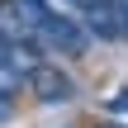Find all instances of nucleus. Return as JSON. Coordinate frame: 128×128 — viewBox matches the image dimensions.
<instances>
[{
  "label": "nucleus",
  "instance_id": "2",
  "mask_svg": "<svg viewBox=\"0 0 128 128\" xmlns=\"http://www.w3.org/2000/svg\"><path fill=\"white\" fill-rule=\"evenodd\" d=\"M33 38L43 43V48H52V52H66V57H76V52H86V24L81 19H66V14H57V10H48L43 19H38V28H33Z\"/></svg>",
  "mask_w": 128,
  "mask_h": 128
},
{
  "label": "nucleus",
  "instance_id": "5",
  "mask_svg": "<svg viewBox=\"0 0 128 128\" xmlns=\"http://www.w3.org/2000/svg\"><path fill=\"white\" fill-rule=\"evenodd\" d=\"M104 109H109V114H124V119H128V90H114V95L104 100Z\"/></svg>",
  "mask_w": 128,
  "mask_h": 128
},
{
  "label": "nucleus",
  "instance_id": "7",
  "mask_svg": "<svg viewBox=\"0 0 128 128\" xmlns=\"http://www.w3.org/2000/svg\"><path fill=\"white\" fill-rule=\"evenodd\" d=\"M104 128H128V124H104Z\"/></svg>",
  "mask_w": 128,
  "mask_h": 128
},
{
  "label": "nucleus",
  "instance_id": "6",
  "mask_svg": "<svg viewBox=\"0 0 128 128\" xmlns=\"http://www.w3.org/2000/svg\"><path fill=\"white\" fill-rule=\"evenodd\" d=\"M10 114H14V104H10V95H0V124H5Z\"/></svg>",
  "mask_w": 128,
  "mask_h": 128
},
{
  "label": "nucleus",
  "instance_id": "1",
  "mask_svg": "<svg viewBox=\"0 0 128 128\" xmlns=\"http://www.w3.org/2000/svg\"><path fill=\"white\" fill-rule=\"evenodd\" d=\"M81 24H86V33H95L104 43H128V0H90V5H81Z\"/></svg>",
  "mask_w": 128,
  "mask_h": 128
},
{
  "label": "nucleus",
  "instance_id": "3",
  "mask_svg": "<svg viewBox=\"0 0 128 128\" xmlns=\"http://www.w3.org/2000/svg\"><path fill=\"white\" fill-rule=\"evenodd\" d=\"M28 90H33L43 104H66V100L76 95L71 76H66V71H57V66H48V62H38V66L28 71Z\"/></svg>",
  "mask_w": 128,
  "mask_h": 128
},
{
  "label": "nucleus",
  "instance_id": "4",
  "mask_svg": "<svg viewBox=\"0 0 128 128\" xmlns=\"http://www.w3.org/2000/svg\"><path fill=\"white\" fill-rule=\"evenodd\" d=\"M24 81H28V76H24V71H19L14 62H5V57H0V95H14V90H19Z\"/></svg>",
  "mask_w": 128,
  "mask_h": 128
}]
</instances>
